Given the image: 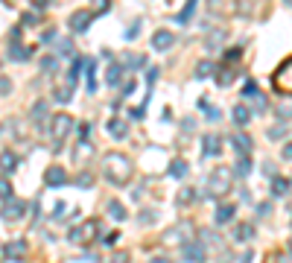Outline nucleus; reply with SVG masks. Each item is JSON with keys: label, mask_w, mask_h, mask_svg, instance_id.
I'll list each match as a JSON object with an SVG mask.
<instances>
[{"label": "nucleus", "mask_w": 292, "mask_h": 263, "mask_svg": "<svg viewBox=\"0 0 292 263\" xmlns=\"http://www.w3.org/2000/svg\"><path fill=\"white\" fill-rule=\"evenodd\" d=\"M15 167H18V158L9 149H3V179H9L12 172H15Z\"/></svg>", "instance_id": "22"}, {"label": "nucleus", "mask_w": 292, "mask_h": 263, "mask_svg": "<svg viewBox=\"0 0 292 263\" xmlns=\"http://www.w3.org/2000/svg\"><path fill=\"white\" fill-rule=\"evenodd\" d=\"M50 3H53V0H32V6H35V9H44V6H50Z\"/></svg>", "instance_id": "45"}, {"label": "nucleus", "mask_w": 292, "mask_h": 263, "mask_svg": "<svg viewBox=\"0 0 292 263\" xmlns=\"http://www.w3.org/2000/svg\"><path fill=\"white\" fill-rule=\"evenodd\" d=\"M21 214H24V202L12 199V202H3V219L9 222V219H18Z\"/></svg>", "instance_id": "16"}, {"label": "nucleus", "mask_w": 292, "mask_h": 263, "mask_svg": "<svg viewBox=\"0 0 292 263\" xmlns=\"http://www.w3.org/2000/svg\"><path fill=\"white\" fill-rule=\"evenodd\" d=\"M187 170H190V167H187V161H184V158H175V161L170 164V176H173V179H184V176H187Z\"/></svg>", "instance_id": "23"}, {"label": "nucleus", "mask_w": 292, "mask_h": 263, "mask_svg": "<svg viewBox=\"0 0 292 263\" xmlns=\"http://www.w3.org/2000/svg\"><path fill=\"white\" fill-rule=\"evenodd\" d=\"M38 21H41V18H38V15H27V18H24V24H27V27H29V24H38Z\"/></svg>", "instance_id": "48"}, {"label": "nucleus", "mask_w": 292, "mask_h": 263, "mask_svg": "<svg viewBox=\"0 0 292 263\" xmlns=\"http://www.w3.org/2000/svg\"><path fill=\"white\" fill-rule=\"evenodd\" d=\"M266 263H292V252H286V249H281V252H275L272 257Z\"/></svg>", "instance_id": "27"}, {"label": "nucleus", "mask_w": 292, "mask_h": 263, "mask_svg": "<svg viewBox=\"0 0 292 263\" xmlns=\"http://www.w3.org/2000/svg\"><path fill=\"white\" fill-rule=\"evenodd\" d=\"M216 82H219V88H228L231 82H234V67H225V71H219V73H216Z\"/></svg>", "instance_id": "26"}, {"label": "nucleus", "mask_w": 292, "mask_h": 263, "mask_svg": "<svg viewBox=\"0 0 292 263\" xmlns=\"http://www.w3.org/2000/svg\"><path fill=\"white\" fill-rule=\"evenodd\" d=\"M269 137H283V129H281V126L272 129V132H269Z\"/></svg>", "instance_id": "50"}, {"label": "nucleus", "mask_w": 292, "mask_h": 263, "mask_svg": "<svg viewBox=\"0 0 292 263\" xmlns=\"http://www.w3.org/2000/svg\"><path fill=\"white\" fill-rule=\"evenodd\" d=\"M196 6H199V0H187V3H184V9L178 12V15H173V18L178 21V24H190V21H193V12H196Z\"/></svg>", "instance_id": "20"}, {"label": "nucleus", "mask_w": 292, "mask_h": 263, "mask_svg": "<svg viewBox=\"0 0 292 263\" xmlns=\"http://www.w3.org/2000/svg\"><path fill=\"white\" fill-rule=\"evenodd\" d=\"M248 120H251V109L248 106H237L234 109V123L237 126H248Z\"/></svg>", "instance_id": "24"}, {"label": "nucleus", "mask_w": 292, "mask_h": 263, "mask_svg": "<svg viewBox=\"0 0 292 263\" xmlns=\"http://www.w3.org/2000/svg\"><path fill=\"white\" fill-rule=\"evenodd\" d=\"M41 67H44V71H53L56 67V56H44V59H41Z\"/></svg>", "instance_id": "38"}, {"label": "nucleus", "mask_w": 292, "mask_h": 263, "mask_svg": "<svg viewBox=\"0 0 292 263\" xmlns=\"http://www.w3.org/2000/svg\"><path fill=\"white\" fill-rule=\"evenodd\" d=\"M231 144L237 146V152H240V155H248V152H251V146H254V144H251V137L243 135V132H237V135L231 137Z\"/></svg>", "instance_id": "19"}, {"label": "nucleus", "mask_w": 292, "mask_h": 263, "mask_svg": "<svg viewBox=\"0 0 292 263\" xmlns=\"http://www.w3.org/2000/svg\"><path fill=\"white\" fill-rule=\"evenodd\" d=\"M126 62H129V67H143L146 59H143V56H129Z\"/></svg>", "instance_id": "36"}, {"label": "nucleus", "mask_w": 292, "mask_h": 263, "mask_svg": "<svg viewBox=\"0 0 292 263\" xmlns=\"http://www.w3.org/2000/svg\"><path fill=\"white\" fill-rule=\"evenodd\" d=\"M97 234H100V219H88V222H82L79 228L70 231V243L73 246H91L97 240Z\"/></svg>", "instance_id": "3"}, {"label": "nucleus", "mask_w": 292, "mask_h": 263, "mask_svg": "<svg viewBox=\"0 0 292 263\" xmlns=\"http://www.w3.org/2000/svg\"><path fill=\"white\" fill-rule=\"evenodd\" d=\"M59 53H62V56H70L73 53V41H62V44H59Z\"/></svg>", "instance_id": "39"}, {"label": "nucleus", "mask_w": 292, "mask_h": 263, "mask_svg": "<svg viewBox=\"0 0 292 263\" xmlns=\"http://www.w3.org/2000/svg\"><path fill=\"white\" fill-rule=\"evenodd\" d=\"M173 44H175V36L170 32V29H158L155 36H152V47H155V50H161V53H164V50H170Z\"/></svg>", "instance_id": "11"}, {"label": "nucleus", "mask_w": 292, "mask_h": 263, "mask_svg": "<svg viewBox=\"0 0 292 263\" xmlns=\"http://www.w3.org/2000/svg\"><path fill=\"white\" fill-rule=\"evenodd\" d=\"M181 254H184V260L187 263H205V252H202L199 243H184Z\"/></svg>", "instance_id": "12"}, {"label": "nucleus", "mask_w": 292, "mask_h": 263, "mask_svg": "<svg viewBox=\"0 0 292 263\" xmlns=\"http://www.w3.org/2000/svg\"><path fill=\"white\" fill-rule=\"evenodd\" d=\"M243 97H260V94H257V82L254 79H246V85H243Z\"/></svg>", "instance_id": "33"}, {"label": "nucleus", "mask_w": 292, "mask_h": 263, "mask_svg": "<svg viewBox=\"0 0 292 263\" xmlns=\"http://www.w3.org/2000/svg\"><path fill=\"white\" fill-rule=\"evenodd\" d=\"M202 155H205V158H219V155H222V137H219L216 132L202 135Z\"/></svg>", "instance_id": "6"}, {"label": "nucleus", "mask_w": 292, "mask_h": 263, "mask_svg": "<svg viewBox=\"0 0 292 263\" xmlns=\"http://www.w3.org/2000/svg\"><path fill=\"white\" fill-rule=\"evenodd\" d=\"M193 199H196V190H193V187H184V190L178 193V199H175V202H178V205H190Z\"/></svg>", "instance_id": "31"}, {"label": "nucleus", "mask_w": 292, "mask_h": 263, "mask_svg": "<svg viewBox=\"0 0 292 263\" xmlns=\"http://www.w3.org/2000/svg\"><path fill=\"white\" fill-rule=\"evenodd\" d=\"M199 109L205 111V117H208V120H219V111L213 109V106H210L208 100H199Z\"/></svg>", "instance_id": "30"}, {"label": "nucleus", "mask_w": 292, "mask_h": 263, "mask_svg": "<svg viewBox=\"0 0 292 263\" xmlns=\"http://www.w3.org/2000/svg\"><path fill=\"white\" fill-rule=\"evenodd\" d=\"M85 88L91 94L100 88V85H97V62H94V59H85Z\"/></svg>", "instance_id": "15"}, {"label": "nucleus", "mask_w": 292, "mask_h": 263, "mask_svg": "<svg viewBox=\"0 0 292 263\" xmlns=\"http://www.w3.org/2000/svg\"><path fill=\"white\" fill-rule=\"evenodd\" d=\"M289 187H292V179H286V176H275V179H272V193H275V196L289 193Z\"/></svg>", "instance_id": "21"}, {"label": "nucleus", "mask_w": 292, "mask_h": 263, "mask_svg": "<svg viewBox=\"0 0 292 263\" xmlns=\"http://www.w3.org/2000/svg\"><path fill=\"white\" fill-rule=\"evenodd\" d=\"M94 18H97V12H94V9H79V12H73V15H70L67 24H70L73 32H85V29L91 27Z\"/></svg>", "instance_id": "7"}, {"label": "nucleus", "mask_w": 292, "mask_h": 263, "mask_svg": "<svg viewBox=\"0 0 292 263\" xmlns=\"http://www.w3.org/2000/svg\"><path fill=\"white\" fill-rule=\"evenodd\" d=\"M281 158H283V161H292V141H289V144H286V146H283Z\"/></svg>", "instance_id": "43"}, {"label": "nucleus", "mask_w": 292, "mask_h": 263, "mask_svg": "<svg viewBox=\"0 0 292 263\" xmlns=\"http://www.w3.org/2000/svg\"><path fill=\"white\" fill-rule=\"evenodd\" d=\"M105 85H108V88H117V85H123V64L111 62L108 67H105Z\"/></svg>", "instance_id": "13"}, {"label": "nucleus", "mask_w": 292, "mask_h": 263, "mask_svg": "<svg viewBox=\"0 0 292 263\" xmlns=\"http://www.w3.org/2000/svg\"><path fill=\"white\" fill-rule=\"evenodd\" d=\"M251 167H254V161H251V155H240V158H237V167H234V172H237V179H248V172H251Z\"/></svg>", "instance_id": "18"}, {"label": "nucleus", "mask_w": 292, "mask_h": 263, "mask_svg": "<svg viewBox=\"0 0 292 263\" xmlns=\"http://www.w3.org/2000/svg\"><path fill=\"white\" fill-rule=\"evenodd\" d=\"M64 182H67V172H64V167H59V164L47 167V172H44V184H47V187H62Z\"/></svg>", "instance_id": "10"}, {"label": "nucleus", "mask_w": 292, "mask_h": 263, "mask_svg": "<svg viewBox=\"0 0 292 263\" xmlns=\"http://www.w3.org/2000/svg\"><path fill=\"white\" fill-rule=\"evenodd\" d=\"M213 73V62H199L196 64V79H205V76H210Z\"/></svg>", "instance_id": "28"}, {"label": "nucleus", "mask_w": 292, "mask_h": 263, "mask_svg": "<svg viewBox=\"0 0 292 263\" xmlns=\"http://www.w3.org/2000/svg\"><path fill=\"white\" fill-rule=\"evenodd\" d=\"M286 3H292V0H286Z\"/></svg>", "instance_id": "52"}, {"label": "nucleus", "mask_w": 292, "mask_h": 263, "mask_svg": "<svg viewBox=\"0 0 292 263\" xmlns=\"http://www.w3.org/2000/svg\"><path fill=\"white\" fill-rule=\"evenodd\" d=\"M132 91H135V82H132V79L123 82V94H132Z\"/></svg>", "instance_id": "46"}, {"label": "nucleus", "mask_w": 292, "mask_h": 263, "mask_svg": "<svg viewBox=\"0 0 292 263\" xmlns=\"http://www.w3.org/2000/svg\"><path fill=\"white\" fill-rule=\"evenodd\" d=\"M18 36H21V29H15V32L9 36V59H12V62H27V59H29V50L21 44Z\"/></svg>", "instance_id": "8"}, {"label": "nucleus", "mask_w": 292, "mask_h": 263, "mask_svg": "<svg viewBox=\"0 0 292 263\" xmlns=\"http://www.w3.org/2000/svg\"><path fill=\"white\" fill-rule=\"evenodd\" d=\"M149 263H170V257H152Z\"/></svg>", "instance_id": "51"}, {"label": "nucleus", "mask_w": 292, "mask_h": 263, "mask_svg": "<svg viewBox=\"0 0 292 263\" xmlns=\"http://www.w3.org/2000/svg\"><path fill=\"white\" fill-rule=\"evenodd\" d=\"M73 126H76V123H73L70 114H56V117H53V126H50V135H53L56 146H62V144H64V137L70 135V129H73Z\"/></svg>", "instance_id": "5"}, {"label": "nucleus", "mask_w": 292, "mask_h": 263, "mask_svg": "<svg viewBox=\"0 0 292 263\" xmlns=\"http://www.w3.org/2000/svg\"><path fill=\"white\" fill-rule=\"evenodd\" d=\"M64 214V202H59V205H56V211H53V217H62Z\"/></svg>", "instance_id": "49"}, {"label": "nucleus", "mask_w": 292, "mask_h": 263, "mask_svg": "<svg viewBox=\"0 0 292 263\" xmlns=\"http://www.w3.org/2000/svg\"><path fill=\"white\" fill-rule=\"evenodd\" d=\"M231 190V172L228 170H216L208 176V184H205V193L210 199H222L225 193Z\"/></svg>", "instance_id": "2"}, {"label": "nucleus", "mask_w": 292, "mask_h": 263, "mask_svg": "<svg viewBox=\"0 0 292 263\" xmlns=\"http://www.w3.org/2000/svg\"><path fill=\"white\" fill-rule=\"evenodd\" d=\"M108 214H111V217H114V219H117V222H123V219L129 217V211L123 208V205H120L117 199H111V202H108Z\"/></svg>", "instance_id": "25"}, {"label": "nucleus", "mask_w": 292, "mask_h": 263, "mask_svg": "<svg viewBox=\"0 0 292 263\" xmlns=\"http://www.w3.org/2000/svg\"><path fill=\"white\" fill-rule=\"evenodd\" d=\"M41 41H44V44H50V41H56V32H53V29H50V32H44V38H41Z\"/></svg>", "instance_id": "47"}, {"label": "nucleus", "mask_w": 292, "mask_h": 263, "mask_svg": "<svg viewBox=\"0 0 292 263\" xmlns=\"http://www.w3.org/2000/svg\"><path fill=\"white\" fill-rule=\"evenodd\" d=\"M272 85H275V91L292 94V56L278 64V71L272 73Z\"/></svg>", "instance_id": "4"}, {"label": "nucleus", "mask_w": 292, "mask_h": 263, "mask_svg": "<svg viewBox=\"0 0 292 263\" xmlns=\"http://www.w3.org/2000/svg\"><path fill=\"white\" fill-rule=\"evenodd\" d=\"M44 114H47V102H41V100H38L35 106H32V117H38V120H41Z\"/></svg>", "instance_id": "34"}, {"label": "nucleus", "mask_w": 292, "mask_h": 263, "mask_svg": "<svg viewBox=\"0 0 292 263\" xmlns=\"http://www.w3.org/2000/svg\"><path fill=\"white\" fill-rule=\"evenodd\" d=\"M111 263H129V254L126 252H117L114 257H111Z\"/></svg>", "instance_id": "44"}, {"label": "nucleus", "mask_w": 292, "mask_h": 263, "mask_svg": "<svg viewBox=\"0 0 292 263\" xmlns=\"http://www.w3.org/2000/svg\"><path fill=\"white\" fill-rule=\"evenodd\" d=\"M91 176H79V179H76V187H91Z\"/></svg>", "instance_id": "41"}, {"label": "nucleus", "mask_w": 292, "mask_h": 263, "mask_svg": "<svg viewBox=\"0 0 292 263\" xmlns=\"http://www.w3.org/2000/svg\"><path fill=\"white\" fill-rule=\"evenodd\" d=\"M76 132H79V137H82V141H88V135H91V126H88V123H82V126H76Z\"/></svg>", "instance_id": "40"}, {"label": "nucleus", "mask_w": 292, "mask_h": 263, "mask_svg": "<svg viewBox=\"0 0 292 263\" xmlns=\"http://www.w3.org/2000/svg\"><path fill=\"white\" fill-rule=\"evenodd\" d=\"M234 214H237V208H234V205H219L216 214H213V219H216V225H225V222H231V219H234Z\"/></svg>", "instance_id": "17"}, {"label": "nucleus", "mask_w": 292, "mask_h": 263, "mask_svg": "<svg viewBox=\"0 0 292 263\" xmlns=\"http://www.w3.org/2000/svg\"><path fill=\"white\" fill-rule=\"evenodd\" d=\"M234 237H237V240H251V237H254V228L251 225H237L234 228Z\"/></svg>", "instance_id": "29"}, {"label": "nucleus", "mask_w": 292, "mask_h": 263, "mask_svg": "<svg viewBox=\"0 0 292 263\" xmlns=\"http://www.w3.org/2000/svg\"><path fill=\"white\" fill-rule=\"evenodd\" d=\"M108 132H111V137H114V141H123V137L129 135V120L111 117V120H108Z\"/></svg>", "instance_id": "14"}, {"label": "nucleus", "mask_w": 292, "mask_h": 263, "mask_svg": "<svg viewBox=\"0 0 292 263\" xmlns=\"http://www.w3.org/2000/svg\"><path fill=\"white\" fill-rule=\"evenodd\" d=\"M0 193H3V202H12L15 196H12V184L9 179H0Z\"/></svg>", "instance_id": "32"}, {"label": "nucleus", "mask_w": 292, "mask_h": 263, "mask_svg": "<svg viewBox=\"0 0 292 263\" xmlns=\"http://www.w3.org/2000/svg\"><path fill=\"white\" fill-rule=\"evenodd\" d=\"M111 9V0H94V12L100 15V12H108Z\"/></svg>", "instance_id": "35"}, {"label": "nucleus", "mask_w": 292, "mask_h": 263, "mask_svg": "<svg viewBox=\"0 0 292 263\" xmlns=\"http://www.w3.org/2000/svg\"><path fill=\"white\" fill-rule=\"evenodd\" d=\"M137 29H140V21H135V24H132V27H129V32H126V38H129V41H132V38L137 36Z\"/></svg>", "instance_id": "42"}, {"label": "nucleus", "mask_w": 292, "mask_h": 263, "mask_svg": "<svg viewBox=\"0 0 292 263\" xmlns=\"http://www.w3.org/2000/svg\"><path fill=\"white\" fill-rule=\"evenodd\" d=\"M102 176L108 179L114 187H123L132 179V161L123 152H108L102 158Z\"/></svg>", "instance_id": "1"}, {"label": "nucleus", "mask_w": 292, "mask_h": 263, "mask_svg": "<svg viewBox=\"0 0 292 263\" xmlns=\"http://www.w3.org/2000/svg\"><path fill=\"white\" fill-rule=\"evenodd\" d=\"M9 91H12V82H9V76H3V79H0V94L9 97Z\"/></svg>", "instance_id": "37"}, {"label": "nucleus", "mask_w": 292, "mask_h": 263, "mask_svg": "<svg viewBox=\"0 0 292 263\" xmlns=\"http://www.w3.org/2000/svg\"><path fill=\"white\" fill-rule=\"evenodd\" d=\"M3 257L6 260H27V240H12L3 246Z\"/></svg>", "instance_id": "9"}]
</instances>
